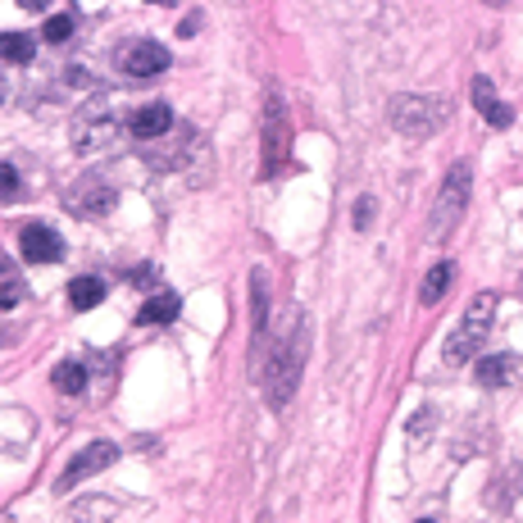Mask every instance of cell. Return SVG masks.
I'll return each instance as SVG.
<instances>
[{
	"label": "cell",
	"mask_w": 523,
	"mask_h": 523,
	"mask_svg": "<svg viewBox=\"0 0 523 523\" xmlns=\"http://www.w3.org/2000/svg\"><path fill=\"white\" fill-rule=\"evenodd\" d=\"M492 315H496V296L478 291L469 301V310H465V324L446 337V364H465L469 355H478V346H483V337L492 328Z\"/></svg>",
	"instance_id": "obj_1"
},
{
	"label": "cell",
	"mask_w": 523,
	"mask_h": 523,
	"mask_svg": "<svg viewBox=\"0 0 523 523\" xmlns=\"http://www.w3.org/2000/svg\"><path fill=\"white\" fill-rule=\"evenodd\" d=\"M469 191H474V169L460 160V164H451V173H446V182H441V191H437V205H432V237H446V233H451L456 223L465 218Z\"/></svg>",
	"instance_id": "obj_2"
},
{
	"label": "cell",
	"mask_w": 523,
	"mask_h": 523,
	"mask_svg": "<svg viewBox=\"0 0 523 523\" xmlns=\"http://www.w3.org/2000/svg\"><path fill=\"white\" fill-rule=\"evenodd\" d=\"M451 110H446L441 96H396L392 101V128L405 132V137H432Z\"/></svg>",
	"instance_id": "obj_3"
},
{
	"label": "cell",
	"mask_w": 523,
	"mask_h": 523,
	"mask_svg": "<svg viewBox=\"0 0 523 523\" xmlns=\"http://www.w3.org/2000/svg\"><path fill=\"white\" fill-rule=\"evenodd\" d=\"M306 341H310V332H306V328H296V332L287 337V346L269 359V396H273V405H287L291 392H296V383H301Z\"/></svg>",
	"instance_id": "obj_4"
},
{
	"label": "cell",
	"mask_w": 523,
	"mask_h": 523,
	"mask_svg": "<svg viewBox=\"0 0 523 523\" xmlns=\"http://www.w3.org/2000/svg\"><path fill=\"white\" fill-rule=\"evenodd\" d=\"M291 155V123H287V105L273 92L264 105V178H273Z\"/></svg>",
	"instance_id": "obj_5"
},
{
	"label": "cell",
	"mask_w": 523,
	"mask_h": 523,
	"mask_svg": "<svg viewBox=\"0 0 523 523\" xmlns=\"http://www.w3.org/2000/svg\"><path fill=\"white\" fill-rule=\"evenodd\" d=\"M119 68L132 73V78H155V73L169 68V50L151 37H137V41L119 46Z\"/></svg>",
	"instance_id": "obj_6"
},
{
	"label": "cell",
	"mask_w": 523,
	"mask_h": 523,
	"mask_svg": "<svg viewBox=\"0 0 523 523\" xmlns=\"http://www.w3.org/2000/svg\"><path fill=\"white\" fill-rule=\"evenodd\" d=\"M114 460H119V446H114V441H92L87 451H78V456H73V465L59 474V492L78 487L87 474H101V469H110Z\"/></svg>",
	"instance_id": "obj_7"
},
{
	"label": "cell",
	"mask_w": 523,
	"mask_h": 523,
	"mask_svg": "<svg viewBox=\"0 0 523 523\" xmlns=\"http://www.w3.org/2000/svg\"><path fill=\"white\" fill-rule=\"evenodd\" d=\"M19 246H23V255H28L32 264H55V260H64V242H59V233L46 228V223H28L23 237H19Z\"/></svg>",
	"instance_id": "obj_8"
},
{
	"label": "cell",
	"mask_w": 523,
	"mask_h": 523,
	"mask_svg": "<svg viewBox=\"0 0 523 523\" xmlns=\"http://www.w3.org/2000/svg\"><path fill=\"white\" fill-rule=\"evenodd\" d=\"M169 128H173V110H169L164 101L141 105V110H132V119H128V132H132L137 141H155V137H164Z\"/></svg>",
	"instance_id": "obj_9"
},
{
	"label": "cell",
	"mask_w": 523,
	"mask_h": 523,
	"mask_svg": "<svg viewBox=\"0 0 523 523\" xmlns=\"http://www.w3.org/2000/svg\"><path fill=\"white\" fill-rule=\"evenodd\" d=\"M474 373H478V383H483L487 392L510 387V383L519 378V355H510V350H501V355H483Z\"/></svg>",
	"instance_id": "obj_10"
},
{
	"label": "cell",
	"mask_w": 523,
	"mask_h": 523,
	"mask_svg": "<svg viewBox=\"0 0 523 523\" xmlns=\"http://www.w3.org/2000/svg\"><path fill=\"white\" fill-rule=\"evenodd\" d=\"M474 105H478V114H483L492 128H510V123H514V110L496 101V87H492L487 78H474Z\"/></svg>",
	"instance_id": "obj_11"
},
{
	"label": "cell",
	"mask_w": 523,
	"mask_h": 523,
	"mask_svg": "<svg viewBox=\"0 0 523 523\" xmlns=\"http://www.w3.org/2000/svg\"><path fill=\"white\" fill-rule=\"evenodd\" d=\"M178 310H182L178 291H160V296H151V301L141 306L137 324H146V328H155V324H173V319H178Z\"/></svg>",
	"instance_id": "obj_12"
},
{
	"label": "cell",
	"mask_w": 523,
	"mask_h": 523,
	"mask_svg": "<svg viewBox=\"0 0 523 523\" xmlns=\"http://www.w3.org/2000/svg\"><path fill=\"white\" fill-rule=\"evenodd\" d=\"M114 209V191L110 187H101V182H92V187H83L78 196H73V214H92V218H105Z\"/></svg>",
	"instance_id": "obj_13"
},
{
	"label": "cell",
	"mask_w": 523,
	"mask_h": 523,
	"mask_svg": "<svg viewBox=\"0 0 523 523\" xmlns=\"http://www.w3.org/2000/svg\"><path fill=\"white\" fill-rule=\"evenodd\" d=\"M451 278H456V264H451V260L432 264L428 278H423V287H419V301H423V306H437L441 296H446V287H451Z\"/></svg>",
	"instance_id": "obj_14"
},
{
	"label": "cell",
	"mask_w": 523,
	"mask_h": 523,
	"mask_svg": "<svg viewBox=\"0 0 523 523\" xmlns=\"http://www.w3.org/2000/svg\"><path fill=\"white\" fill-rule=\"evenodd\" d=\"M50 383H55L64 396H78V392H87V364H78V359H64V364H55Z\"/></svg>",
	"instance_id": "obj_15"
},
{
	"label": "cell",
	"mask_w": 523,
	"mask_h": 523,
	"mask_svg": "<svg viewBox=\"0 0 523 523\" xmlns=\"http://www.w3.org/2000/svg\"><path fill=\"white\" fill-rule=\"evenodd\" d=\"M68 301H73V310L101 306V301H105V282H101V278H73V282H68Z\"/></svg>",
	"instance_id": "obj_16"
},
{
	"label": "cell",
	"mask_w": 523,
	"mask_h": 523,
	"mask_svg": "<svg viewBox=\"0 0 523 523\" xmlns=\"http://www.w3.org/2000/svg\"><path fill=\"white\" fill-rule=\"evenodd\" d=\"M32 37H23V32H0V59L5 64H32Z\"/></svg>",
	"instance_id": "obj_17"
},
{
	"label": "cell",
	"mask_w": 523,
	"mask_h": 523,
	"mask_svg": "<svg viewBox=\"0 0 523 523\" xmlns=\"http://www.w3.org/2000/svg\"><path fill=\"white\" fill-rule=\"evenodd\" d=\"M23 301V278L14 264H0V310H14Z\"/></svg>",
	"instance_id": "obj_18"
},
{
	"label": "cell",
	"mask_w": 523,
	"mask_h": 523,
	"mask_svg": "<svg viewBox=\"0 0 523 523\" xmlns=\"http://www.w3.org/2000/svg\"><path fill=\"white\" fill-rule=\"evenodd\" d=\"M41 37H46V41H68V37H73V19H68V14H55V19L41 28Z\"/></svg>",
	"instance_id": "obj_19"
},
{
	"label": "cell",
	"mask_w": 523,
	"mask_h": 523,
	"mask_svg": "<svg viewBox=\"0 0 523 523\" xmlns=\"http://www.w3.org/2000/svg\"><path fill=\"white\" fill-rule=\"evenodd\" d=\"M19 196V173L14 164H0V200H14Z\"/></svg>",
	"instance_id": "obj_20"
},
{
	"label": "cell",
	"mask_w": 523,
	"mask_h": 523,
	"mask_svg": "<svg viewBox=\"0 0 523 523\" xmlns=\"http://www.w3.org/2000/svg\"><path fill=\"white\" fill-rule=\"evenodd\" d=\"M368 214H373V200L364 196V200L355 205V228H368Z\"/></svg>",
	"instance_id": "obj_21"
},
{
	"label": "cell",
	"mask_w": 523,
	"mask_h": 523,
	"mask_svg": "<svg viewBox=\"0 0 523 523\" xmlns=\"http://www.w3.org/2000/svg\"><path fill=\"white\" fill-rule=\"evenodd\" d=\"M196 32H200V14H187L182 28H178V37H196Z\"/></svg>",
	"instance_id": "obj_22"
},
{
	"label": "cell",
	"mask_w": 523,
	"mask_h": 523,
	"mask_svg": "<svg viewBox=\"0 0 523 523\" xmlns=\"http://www.w3.org/2000/svg\"><path fill=\"white\" fill-rule=\"evenodd\" d=\"M19 5H23V10H32V14H41V10L50 5V0H19Z\"/></svg>",
	"instance_id": "obj_23"
},
{
	"label": "cell",
	"mask_w": 523,
	"mask_h": 523,
	"mask_svg": "<svg viewBox=\"0 0 523 523\" xmlns=\"http://www.w3.org/2000/svg\"><path fill=\"white\" fill-rule=\"evenodd\" d=\"M151 5H155V0H151ZM160 5H169V0H160Z\"/></svg>",
	"instance_id": "obj_24"
},
{
	"label": "cell",
	"mask_w": 523,
	"mask_h": 523,
	"mask_svg": "<svg viewBox=\"0 0 523 523\" xmlns=\"http://www.w3.org/2000/svg\"><path fill=\"white\" fill-rule=\"evenodd\" d=\"M492 5H505V0H492Z\"/></svg>",
	"instance_id": "obj_25"
}]
</instances>
